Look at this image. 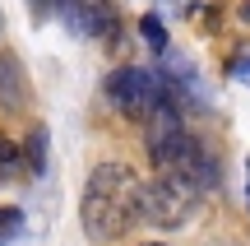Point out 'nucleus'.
I'll list each match as a JSON object with an SVG mask.
<instances>
[{
  "label": "nucleus",
  "instance_id": "1",
  "mask_svg": "<svg viewBox=\"0 0 250 246\" xmlns=\"http://www.w3.org/2000/svg\"><path fill=\"white\" fill-rule=\"evenodd\" d=\"M134 191H139L134 167H125V163H98L93 167L88 186H83V204H79V219H83L88 242L111 246L139 223V214H134Z\"/></svg>",
  "mask_w": 250,
  "mask_h": 246
},
{
  "label": "nucleus",
  "instance_id": "2",
  "mask_svg": "<svg viewBox=\"0 0 250 246\" xmlns=\"http://www.w3.org/2000/svg\"><path fill=\"white\" fill-rule=\"evenodd\" d=\"M148 158L158 167V177H171V181H186L190 191L208 195L218 186V163L186 126H181V112H158L148 121Z\"/></svg>",
  "mask_w": 250,
  "mask_h": 246
},
{
  "label": "nucleus",
  "instance_id": "3",
  "mask_svg": "<svg viewBox=\"0 0 250 246\" xmlns=\"http://www.w3.org/2000/svg\"><path fill=\"white\" fill-rule=\"evenodd\" d=\"M107 102L121 116H134V121H153L158 112H176L167 98V79L153 65H125V70H116L107 79Z\"/></svg>",
  "mask_w": 250,
  "mask_h": 246
},
{
  "label": "nucleus",
  "instance_id": "4",
  "mask_svg": "<svg viewBox=\"0 0 250 246\" xmlns=\"http://www.w3.org/2000/svg\"><path fill=\"white\" fill-rule=\"evenodd\" d=\"M199 200L204 195L190 191L186 181L153 177V181H139V191H134V214H139V223H153V228H186L199 214Z\"/></svg>",
  "mask_w": 250,
  "mask_h": 246
},
{
  "label": "nucleus",
  "instance_id": "5",
  "mask_svg": "<svg viewBox=\"0 0 250 246\" xmlns=\"http://www.w3.org/2000/svg\"><path fill=\"white\" fill-rule=\"evenodd\" d=\"M51 14L74 37H111L116 33V9L111 0H51Z\"/></svg>",
  "mask_w": 250,
  "mask_h": 246
},
{
  "label": "nucleus",
  "instance_id": "6",
  "mask_svg": "<svg viewBox=\"0 0 250 246\" xmlns=\"http://www.w3.org/2000/svg\"><path fill=\"white\" fill-rule=\"evenodd\" d=\"M162 79H167V98H171V107H176V112H208V107H213L204 79L195 74V65H190V61H171L167 70H162Z\"/></svg>",
  "mask_w": 250,
  "mask_h": 246
},
{
  "label": "nucleus",
  "instance_id": "7",
  "mask_svg": "<svg viewBox=\"0 0 250 246\" xmlns=\"http://www.w3.org/2000/svg\"><path fill=\"white\" fill-rule=\"evenodd\" d=\"M0 93H5L9 107L23 98V79H19V65H14V61H0Z\"/></svg>",
  "mask_w": 250,
  "mask_h": 246
},
{
  "label": "nucleus",
  "instance_id": "8",
  "mask_svg": "<svg viewBox=\"0 0 250 246\" xmlns=\"http://www.w3.org/2000/svg\"><path fill=\"white\" fill-rule=\"evenodd\" d=\"M139 37L153 46V51H167V28H162V14H144V19H139Z\"/></svg>",
  "mask_w": 250,
  "mask_h": 246
},
{
  "label": "nucleus",
  "instance_id": "9",
  "mask_svg": "<svg viewBox=\"0 0 250 246\" xmlns=\"http://www.w3.org/2000/svg\"><path fill=\"white\" fill-rule=\"evenodd\" d=\"M199 5H204V0H158V14H167V19H195Z\"/></svg>",
  "mask_w": 250,
  "mask_h": 246
},
{
  "label": "nucleus",
  "instance_id": "10",
  "mask_svg": "<svg viewBox=\"0 0 250 246\" xmlns=\"http://www.w3.org/2000/svg\"><path fill=\"white\" fill-rule=\"evenodd\" d=\"M28 167H33V172H42V167H46V130L42 126L28 135Z\"/></svg>",
  "mask_w": 250,
  "mask_h": 246
},
{
  "label": "nucleus",
  "instance_id": "11",
  "mask_svg": "<svg viewBox=\"0 0 250 246\" xmlns=\"http://www.w3.org/2000/svg\"><path fill=\"white\" fill-rule=\"evenodd\" d=\"M14 172H19V144L0 135V181H5V177H14Z\"/></svg>",
  "mask_w": 250,
  "mask_h": 246
},
{
  "label": "nucleus",
  "instance_id": "12",
  "mask_svg": "<svg viewBox=\"0 0 250 246\" xmlns=\"http://www.w3.org/2000/svg\"><path fill=\"white\" fill-rule=\"evenodd\" d=\"M19 228H23V214L19 209H0V246L9 237H19Z\"/></svg>",
  "mask_w": 250,
  "mask_h": 246
},
{
  "label": "nucleus",
  "instance_id": "13",
  "mask_svg": "<svg viewBox=\"0 0 250 246\" xmlns=\"http://www.w3.org/2000/svg\"><path fill=\"white\" fill-rule=\"evenodd\" d=\"M232 79L250 89V56H236V61H232Z\"/></svg>",
  "mask_w": 250,
  "mask_h": 246
},
{
  "label": "nucleus",
  "instance_id": "14",
  "mask_svg": "<svg viewBox=\"0 0 250 246\" xmlns=\"http://www.w3.org/2000/svg\"><path fill=\"white\" fill-rule=\"evenodd\" d=\"M241 19H246V23H250V0H246V5H241Z\"/></svg>",
  "mask_w": 250,
  "mask_h": 246
},
{
  "label": "nucleus",
  "instance_id": "15",
  "mask_svg": "<svg viewBox=\"0 0 250 246\" xmlns=\"http://www.w3.org/2000/svg\"><path fill=\"white\" fill-rule=\"evenodd\" d=\"M246 177H250V158H246Z\"/></svg>",
  "mask_w": 250,
  "mask_h": 246
},
{
  "label": "nucleus",
  "instance_id": "16",
  "mask_svg": "<svg viewBox=\"0 0 250 246\" xmlns=\"http://www.w3.org/2000/svg\"><path fill=\"white\" fill-rule=\"evenodd\" d=\"M148 246H162V242H148Z\"/></svg>",
  "mask_w": 250,
  "mask_h": 246
}]
</instances>
